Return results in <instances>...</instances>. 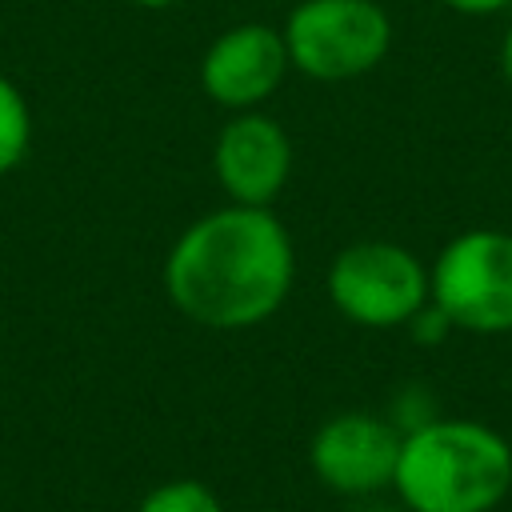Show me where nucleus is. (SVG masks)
<instances>
[{
  "label": "nucleus",
  "instance_id": "nucleus-1",
  "mask_svg": "<svg viewBox=\"0 0 512 512\" xmlns=\"http://www.w3.org/2000/svg\"><path fill=\"white\" fill-rule=\"evenodd\" d=\"M296 280V248L272 208L228 204L192 220L164 260L176 312L204 328H252L280 312Z\"/></svg>",
  "mask_w": 512,
  "mask_h": 512
},
{
  "label": "nucleus",
  "instance_id": "nucleus-2",
  "mask_svg": "<svg viewBox=\"0 0 512 512\" xmlns=\"http://www.w3.org/2000/svg\"><path fill=\"white\" fill-rule=\"evenodd\" d=\"M392 488L408 512H492L512 488V444L480 420H424L404 432Z\"/></svg>",
  "mask_w": 512,
  "mask_h": 512
},
{
  "label": "nucleus",
  "instance_id": "nucleus-3",
  "mask_svg": "<svg viewBox=\"0 0 512 512\" xmlns=\"http://www.w3.org/2000/svg\"><path fill=\"white\" fill-rule=\"evenodd\" d=\"M280 32L292 68L320 84L356 80L392 48V20L376 0H300Z\"/></svg>",
  "mask_w": 512,
  "mask_h": 512
},
{
  "label": "nucleus",
  "instance_id": "nucleus-4",
  "mask_svg": "<svg viewBox=\"0 0 512 512\" xmlns=\"http://www.w3.org/2000/svg\"><path fill=\"white\" fill-rule=\"evenodd\" d=\"M428 300L452 328L512 332V232L468 228L452 236L428 268Z\"/></svg>",
  "mask_w": 512,
  "mask_h": 512
},
{
  "label": "nucleus",
  "instance_id": "nucleus-5",
  "mask_svg": "<svg viewBox=\"0 0 512 512\" xmlns=\"http://www.w3.org/2000/svg\"><path fill=\"white\" fill-rule=\"evenodd\" d=\"M328 296L364 328H400L428 304V268L396 240H356L328 264Z\"/></svg>",
  "mask_w": 512,
  "mask_h": 512
},
{
  "label": "nucleus",
  "instance_id": "nucleus-6",
  "mask_svg": "<svg viewBox=\"0 0 512 512\" xmlns=\"http://www.w3.org/2000/svg\"><path fill=\"white\" fill-rule=\"evenodd\" d=\"M404 432L372 412H336L324 420L308 444V464L316 480L340 496H372L392 488Z\"/></svg>",
  "mask_w": 512,
  "mask_h": 512
},
{
  "label": "nucleus",
  "instance_id": "nucleus-7",
  "mask_svg": "<svg viewBox=\"0 0 512 512\" xmlns=\"http://www.w3.org/2000/svg\"><path fill=\"white\" fill-rule=\"evenodd\" d=\"M212 172L232 204L268 208L292 176V140L272 116L236 112L212 144Z\"/></svg>",
  "mask_w": 512,
  "mask_h": 512
},
{
  "label": "nucleus",
  "instance_id": "nucleus-8",
  "mask_svg": "<svg viewBox=\"0 0 512 512\" xmlns=\"http://www.w3.org/2000/svg\"><path fill=\"white\" fill-rule=\"evenodd\" d=\"M292 60L284 48V32L268 24H236L220 32L204 60H200V84L204 92L232 112H248L264 104L288 76Z\"/></svg>",
  "mask_w": 512,
  "mask_h": 512
},
{
  "label": "nucleus",
  "instance_id": "nucleus-9",
  "mask_svg": "<svg viewBox=\"0 0 512 512\" xmlns=\"http://www.w3.org/2000/svg\"><path fill=\"white\" fill-rule=\"evenodd\" d=\"M32 144V112L24 92L0 72V176H8Z\"/></svg>",
  "mask_w": 512,
  "mask_h": 512
},
{
  "label": "nucleus",
  "instance_id": "nucleus-10",
  "mask_svg": "<svg viewBox=\"0 0 512 512\" xmlns=\"http://www.w3.org/2000/svg\"><path fill=\"white\" fill-rule=\"evenodd\" d=\"M136 512H224L220 496L200 480H168L144 492Z\"/></svg>",
  "mask_w": 512,
  "mask_h": 512
},
{
  "label": "nucleus",
  "instance_id": "nucleus-11",
  "mask_svg": "<svg viewBox=\"0 0 512 512\" xmlns=\"http://www.w3.org/2000/svg\"><path fill=\"white\" fill-rule=\"evenodd\" d=\"M408 328H412V336H416L420 344H440V340L452 332V320H448V316L428 300V304L408 320Z\"/></svg>",
  "mask_w": 512,
  "mask_h": 512
},
{
  "label": "nucleus",
  "instance_id": "nucleus-12",
  "mask_svg": "<svg viewBox=\"0 0 512 512\" xmlns=\"http://www.w3.org/2000/svg\"><path fill=\"white\" fill-rule=\"evenodd\" d=\"M440 4H448V8L460 12V16H492V12L508 8L512 0H440Z\"/></svg>",
  "mask_w": 512,
  "mask_h": 512
},
{
  "label": "nucleus",
  "instance_id": "nucleus-13",
  "mask_svg": "<svg viewBox=\"0 0 512 512\" xmlns=\"http://www.w3.org/2000/svg\"><path fill=\"white\" fill-rule=\"evenodd\" d=\"M500 72H504V80L512 88V24L504 28V40H500Z\"/></svg>",
  "mask_w": 512,
  "mask_h": 512
},
{
  "label": "nucleus",
  "instance_id": "nucleus-14",
  "mask_svg": "<svg viewBox=\"0 0 512 512\" xmlns=\"http://www.w3.org/2000/svg\"><path fill=\"white\" fill-rule=\"evenodd\" d=\"M128 4H140V8H168V4H176V0H128Z\"/></svg>",
  "mask_w": 512,
  "mask_h": 512
},
{
  "label": "nucleus",
  "instance_id": "nucleus-15",
  "mask_svg": "<svg viewBox=\"0 0 512 512\" xmlns=\"http://www.w3.org/2000/svg\"><path fill=\"white\" fill-rule=\"evenodd\" d=\"M364 512H392V508H364Z\"/></svg>",
  "mask_w": 512,
  "mask_h": 512
}]
</instances>
